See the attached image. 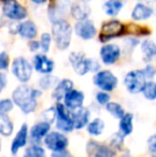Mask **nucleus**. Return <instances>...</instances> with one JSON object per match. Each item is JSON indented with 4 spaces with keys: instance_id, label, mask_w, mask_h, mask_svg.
Wrapping results in <instances>:
<instances>
[{
    "instance_id": "nucleus-1",
    "label": "nucleus",
    "mask_w": 156,
    "mask_h": 157,
    "mask_svg": "<svg viewBox=\"0 0 156 157\" xmlns=\"http://www.w3.org/2000/svg\"><path fill=\"white\" fill-rule=\"evenodd\" d=\"M42 95V91L38 89H33L28 85L18 86L15 88L12 93V99L14 104L19 107V109L24 113L28 114L33 112L38 106V97Z\"/></svg>"
},
{
    "instance_id": "nucleus-2",
    "label": "nucleus",
    "mask_w": 156,
    "mask_h": 157,
    "mask_svg": "<svg viewBox=\"0 0 156 157\" xmlns=\"http://www.w3.org/2000/svg\"><path fill=\"white\" fill-rule=\"evenodd\" d=\"M73 26L67 19L62 18L51 23V35L56 47L59 50H67L71 46L73 37Z\"/></svg>"
},
{
    "instance_id": "nucleus-3",
    "label": "nucleus",
    "mask_w": 156,
    "mask_h": 157,
    "mask_svg": "<svg viewBox=\"0 0 156 157\" xmlns=\"http://www.w3.org/2000/svg\"><path fill=\"white\" fill-rule=\"evenodd\" d=\"M127 35V24L122 23L116 17L109 18L103 21L101 25L100 31H98V40L100 42L108 43L112 40L124 37Z\"/></svg>"
},
{
    "instance_id": "nucleus-4",
    "label": "nucleus",
    "mask_w": 156,
    "mask_h": 157,
    "mask_svg": "<svg viewBox=\"0 0 156 157\" xmlns=\"http://www.w3.org/2000/svg\"><path fill=\"white\" fill-rule=\"evenodd\" d=\"M12 74L19 82L26 83L31 79L33 74V65L25 57H16L11 65Z\"/></svg>"
},
{
    "instance_id": "nucleus-5",
    "label": "nucleus",
    "mask_w": 156,
    "mask_h": 157,
    "mask_svg": "<svg viewBox=\"0 0 156 157\" xmlns=\"http://www.w3.org/2000/svg\"><path fill=\"white\" fill-rule=\"evenodd\" d=\"M148 79L144 76L142 68H136L127 72L123 79L126 90L131 94H138L142 91Z\"/></svg>"
},
{
    "instance_id": "nucleus-6",
    "label": "nucleus",
    "mask_w": 156,
    "mask_h": 157,
    "mask_svg": "<svg viewBox=\"0 0 156 157\" xmlns=\"http://www.w3.org/2000/svg\"><path fill=\"white\" fill-rule=\"evenodd\" d=\"M2 15L10 21H23L28 17V10L17 0H10L2 4Z\"/></svg>"
},
{
    "instance_id": "nucleus-7",
    "label": "nucleus",
    "mask_w": 156,
    "mask_h": 157,
    "mask_svg": "<svg viewBox=\"0 0 156 157\" xmlns=\"http://www.w3.org/2000/svg\"><path fill=\"white\" fill-rule=\"evenodd\" d=\"M100 60L104 65H113L121 59L123 55L122 46L117 43H104L100 48Z\"/></svg>"
},
{
    "instance_id": "nucleus-8",
    "label": "nucleus",
    "mask_w": 156,
    "mask_h": 157,
    "mask_svg": "<svg viewBox=\"0 0 156 157\" xmlns=\"http://www.w3.org/2000/svg\"><path fill=\"white\" fill-rule=\"evenodd\" d=\"M93 83L102 91L111 92L118 87V77L110 70H100L93 76Z\"/></svg>"
},
{
    "instance_id": "nucleus-9",
    "label": "nucleus",
    "mask_w": 156,
    "mask_h": 157,
    "mask_svg": "<svg viewBox=\"0 0 156 157\" xmlns=\"http://www.w3.org/2000/svg\"><path fill=\"white\" fill-rule=\"evenodd\" d=\"M154 15H156L154 6L144 1L136 2L131 11V19L135 23L148 21L153 18Z\"/></svg>"
},
{
    "instance_id": "nucleus-10",
    "label": "nucleus",
    "mask_w": 156,
    "mask_h": 157,
    "mask_svg": "<svg viewBox=\"0 0 156 157\" xmlns=\"http://www.w3.org/2000/svg\"><path fill=\"white\" fill-rule=\"evenodd\" d=\"M73 29L76 36L82 41H91L97 35L98 32L95 23L90 18L76 21L73 26Z\"/></svg>"
},
{
    "instance_id": "nucleus-11",
    "label": "nucleus",
    "mask_w": 156,
    "mask_h": 157,
    "mask_svg": "<svg viewBox=\"0 0 156 157\" xmlns=\"http://www.w3.org/2000/svg\"><path fill=\"white\" fill-rule=\"evenodd\" d=\"M71 4V0H56V1L51 2L48 6L47 10V16L50 23L65 18L67 13H70Z\"/></svg>"
},
{
    "instance_id": "nucleus-12",
    "label": "nucleus",
    "mask_w": 156,
    "mask_h": 157,
    "mask_svg": "<svg viewBox=\"0 0 156 157\" xmlns=\"http://www.w3.org/2000/svg\"><path fill=\"white\" fill-rule=\"evenodd\" d=\"M57 111V128L62 132H70L74 129V123L70 110L64 104L58 101L56 105Z\"/></svg>"
},
{
    "instance_id": "nucleus-13",
    "label": "nucleus",
    "mask_w": 156,
    "mask_h": 157,
    "mask_svg": "<svg viewBox=\"0 0 156 157\" xmlns=\"http://www.w3.org/2000/svg\"><path fill=\"white\" fill-rule=\"evenodd\" d=\"M44 143L48 150L52 152L64 151L69 145V139L58 132H50L44 138Z\"/></svg>"
},
{
    "instance_id": "nucleus-14",
    "label": "nucleus",
    "mask_w": 156,
    "mask_h": 157,
    "mask_svg": "<svg viewBox=\"0 0 156 157\" xmlns=\"http://www.w3.org/2000/svg\"><path fill=\"white\" fill-rule=\"evenodd\" d=\"M69 62L74 72L79 76H85L90 73L88 57H86L82 52H72L69 55Z\"/></svg>"
},
{
    "instance_id": "nucleus-15",
    "label": "nucleus",
    "mask_w": 156,
    "mask_h": 157,
    "mask_svg": "<svg viewBox=\"0 0 156 157\" xmlns=\"http://www.w3.org/2000/svg\"><path fill=\"white\" fill-rule=\"evenodd\" d=\"M33 70L40 74H51L55 70V61L47 56V54H36L32 59Z\"/></svg>"
},
{
    "instance_id": "nucleus-16",
    "label": "nucleus",
    "mask_w": 156,
    "mask_h": 157,
    "mask_svg": "<svg viewBox=\"0 0 156 157\" xmlns=\"http://www.w3.org/2000/svg\"><path fill=\"white\" fill-rule=\"evenodd\" d=\"M139 49L144 63H150L156 59V42L150 37H144L140 41Z\"/></svg>"
},
{
    "instance_id": "nucleus-17",
    "label": "nucleus",
    "mask_w": 156,
    "mask_h": 157,
    "mask_svg": "<svg viewBox=\"0 0 156 157\" xmlns=\"http://www.w3.org/2000/svg\"><path fill=\"white\" fill-rule=\"evenodd\" d=\"M70 15L75 21H83L87 19L91 15V8L89 3H86L80 0L72 2L71 8H70Z\"/></svg>"
},
{
    "instance_id": "nucleus-18",
    "label": "nucleus",
    "mask_w": 156,
    "mask_h": 157,
    "mask_svg": "<svg viewBox=\"0 0 156 157\" xmlns=\"http://www.w3.org/2000/svg\"><path fill=\"white\" fill-rule=\"evenodd\" d=\"M83 101H85V94L79 90L75 89H72L71 91L67 92L63 98V104L70 111H74L78 108L82 107Z\"/></svg>"
},
{
    "instance_id": "nucleus-19",
    "label": "nucleus",
    "mask_w": 156,
    "mask_h": 157,
    "mask_svg": "<svg viewBox=\"0 0 156 157\" xmlns=\"http://www.w3.org/2000/svg\"><path fill=\"white\" fill-rule=\"evenodd\" d=\"M18 35L24 40H34L39 35V28L36 21H31V19H25V21H21L19 24V30Z\"/></svg>"
},
{
    "instance_id": "nucleus-20",
    "label": "nucleus",
    "mask_w": 156,
    "mask_h": 157,
    "mask_svg": "<svg viewBox=\"0 0 156 157\" xmlns=\"http://www.w3.org/2000/svg\"><path fill=\"white\" fill-rule=\"evenodd\" d=\"M74 87V82L71 80V79H61V80L58 81L56 86L54 88V91L51 93V97L57 101H60L61 99L64 98L65 94L69 91H71Z\"/></svg>"
},
{
    "instance_id": "nucleus-21",
    "label": "nucleus",
    "mask_w": 156,
    "mask_h": 157,
    "mask_svg": "<svg viewBox=\"0 0 156 157\" xmlns=\"http://www.w3.org/2000/svg\"><path fill=\"white\" fill-rule=\"evenodd\" d=\"M72 120L74 123V128L76 129H81L86 125H88L90 119V111L88 110V108L80 107L78 109L74 110L71 113Z\"/></svg>"
},
{
    "instance_id": "nucleus-22",
    "label": "nucleus",
    "mask_w": 156,
    "mask_h": 157,
    "mask_svg": "<svg viewBox=\"0 0 156 157\" xmlns=\"http://www.w3.org/2000/svg\"><path fill=\"white\" fill-rule=\"evenodd\" d=\"M28 139V126L27 124H23L21 127L19 128L18 132L16 134V136L14 137L12 141V144H11V152L12 154H16L18 152V150L21 147H24L27 143Z\"/></svg>"
},
{
    "instance_id": "nucleus-23",
    "label": "nucleus",
    "mask_w": 156,
    "mask_h": 157,
    "mask_svg": "<svg viewBox=\"0 0 156 157\" xmlns=\"http://www.w3.org/2000/svg\"><path fill=\"white\" fill-rule=\"evenodd\" d=\"M124 8V0H106L103 4V11L108 17H117Z\"/></svg>"
},
{
    "instance_id": "nucleus-24",
    "label": "nucleus",
    "mask_w": 156,
    "mask_h": 157,
    "mask_svg": "<svg viewBox=\"0 0 156 157\" xmlns=\"http://www.w3.org/2000/svg\"><path fill=\"white\" fill-rule=\"evenodd\" d=\"M49 130L50 123L46 122V121H42V122H39L32 126L30 129V136L33 140H41L42 138H45V136L49 132Z\"/></svg>"
},
{
    "instance_id": "nucleus-25",
    "label": "nucleus",
    "mask_w": 156,
    "mask_h": 157,
    "mask_svg": "<svg viewBox=\"0 0 156 157\" xmlns=\"http://www.w3.org/2000/svg\"><path fill=\"white\" fill-rule=\"evenodd\" d=\"M14 126L13 122L6 113H2L0 112V135L2 136L9 137L12 135Z\"/></svg>"
},
{
    "instance_id": "nucleus-26",
    "label": "nucleus",
    "mask_w": 156,
    "mask_h": 157,
    "mask_svg": "<svg viewBox=\"0 0 156 157\" xmlns=\"http://www.w3.org/2000/svg\"><path fill=\"white\" fill-rule=\"evenodd\" d=\"M133 114L125 113L122 118L120 119V130L123 136H128L133 132Z\"/></svg>"
},
{
    "instance_id": "nucleus-27",
    "label": "nucleus",
    "mask_w": 156,
    "mask_h": 157,
    "mask_svg": "<svg viewBox=\"0 0 156 157\" xmlns=\"http://www.w3.org/2000/svg\"><path fill=\"white\" fill-rule=\"evenodd\" d=\"M58 78L51 74H44L39 79V87L41 90H49L58 83Z\"/></svg>"
},
{
    "instance_id": "nucleus-28",
    "label": "nucleus",
    "mask_w": 156,
    "mask_h": 157,
    "mask_svg": "<svg viewBox=\"0 0 156 157\" xmlns=\"http://www.w3.org/2000/svg\"><path fill=\"white\" fill-rule=\"evenodd\" d=\"M105 128V122L100 118H95L88 124V132L92 136H100Z\"/></svg>"
},
{
    "instance_id": "nucleus-29",
    "label": "nucleus",
    "mask_w": 156,
    "mask_h": 157,
    "mask_svg": "<svg viewBox=\"0 0 156 157\" xmlns=\"http://www.w3.org/2000/svg\"><path fill=\"white\" fill-rule=\"evenodd\" d=\"M141 93L143 96L149 101H155L156 99V81L152 80H146V85H144L143 89H142Z\"/></svg>"
},
{
    "instance_id": "nucleus-30",
    "label": "nucleus",
    "mask_w": 156,
    "mask_h": 157,
    "mask_svg": "<svg viewBox=\"0 0 156 157\" xmlns=\"http://www.w3.org/2000/svg\"><path fill=\"white\" fill-rule=\"evenodd\" d=\"M106 110L116 119H121L125 114L124 108L119 103H116V101H109L106 105Z\"/></svg>"
},
{
    "instance_id": "nucleus-31",
    "label": "nucleus",
    "mask_w": 156,
    "mask_h": 157,
    "mask_svg": "<svg viewBox=\"0 0 156 157\" xmlns=\"http://www.w3.org/2000/svg\"><path fill=\"white\" fill-rule=\"evenodd\" d=\"M40 45H41V52L44 54L49 52L52 44V35L49 32H43L40 35Z\"/></svg>"
},
{
    "instance_id": "nucleus-32",
    "label": "nucleus",
    "mask_w": 156,
    "mask_h": 157,
    "mask_svg": "<svg viewBox=\"0 0 156 157\" xmlns=\"http://www.w3.org/2000/svg\"><path fill=\"white\" fill-rule=\"evenodd\" d=\"M24 157H46L45 151L40 145H31L27 147L24 153Z\"/></svg>"
},
{
    "instance_id": "nucleus-33",
    "label": "nucleus",
    "mask_w": 156,
    "mask_h": 157,
    "mask_svg": "<svg viewBox=\"0 0 156 157\" xmlns=\"http://www.w3.org/2000/svg\"><path fill=\"white\" fill-rule=\"evenodd\" d=\"M144 73V76L148 80H152V79L155 78L156 76V66L153 64L152 62L150 63H146V65L142 68Z\"/></svg>"
},
{
    "instance_id": "nucleus-34",
    "label": "nucleus",
    "mask_w": 156,
    "mask_h": 157,
    "mask_svg": "<svg viewBox=\"0 0 156 157\" xmlns=\"http://www.w3.org/2000/svg\"><path fill=\"white\" fill-rule=\"evenodd\" d=\"M14 107V101L10 98H2L0 99V112L8 113Z\"/></svg>"
},
{
    "instance_id": "nucleus-35",
    "label": "nucleus",
    "mask_w": 156,
    "mask_h": 157,
    "mask_svg": "<svg viewBox=\"0 0 156 157\" xmlns=\"http://www.w3.org/2000/svg\"><path fill=\"white\" fill-rule=\"evenodd\" d=\"M10 65V55L8 52H0V71H6Z\"/></svg>"
},
{
    "instance_id": "nucleus-36",
    "label": "nucleus",
    "mask_w": 156,
    "mask_h": 157,
    "mask_svg": "<svg viewBox=\"0 0 156 157\" xmlns=\"http://www.w3.org/2000/svg\"><path fill=\"white\" fill-rule=\"evenodd\" d=\"M42 116L44 117V121H46V122L51 124V122H54L55 119H57L56 108H48V109H46L45 111L42 113Z\"/></svg>"
},
{
    "instance_id": "nucleus-37",
    "label": "nucleus",
    "mask_w": 156,
    "mask_h": 157,
    "mask_svg": "<svg viewBox=\"0 0 156 157\" xmlns=\"http://www.w3.org/2000/svg\"><path fill=\"white\" fill-rule=\"evenodd\" d=\"M94 157H115L113 152H111L110 149H108L105 145H100L98 150L95 152Z\"/></svg>"
},
{
    "instance_id": "nucleus-38",
    "label": "nucleus",
    "mask_w": 156,
    "mask_h": 157,
    "mask_svg": "<svg viewBox=\"0 0 156 157\" xmlns=\"http://www.w3.org/2000/svg\"><path fill=\"white\" fill-rule=\"evenodd\" d=\"M96 101H97L100 105H107V104L110 101V95H109L108 92L106 91H102L101 90L100 92L96 93Z\"/></svg>"
},
{
    "instance_id": "nucleus-39",
    "label": "nucleus",
    "mask_w": 156,
    "mask_h": 157,
    "mask_svg": "<svg viewBox=\"0 0 156 157\" xmlns=\"http://www.w3.org/2000/svg\"><path fill=\"white\" fill-rule=\"evenodd\" d=\"M88 64H89V70L90 73H94L95 74L96 72L101 70V63L98 60L94 58H88Z\"/></svg>"
},
{
    "instance_id": "nucleus-40",
    "label": "nucleus",
    "mask_w": 156,
    "mask_h": 157,
    "mask_svg": "<svg viewBox=\"0 0 156 157\" xmlns=\"http://www.w3.org/2000/svg\"><path fill=\"white\" fill-rule=\"evenodd\" d=\"M27 46H28V49H29L31 52H34V54H36V52H39V50H41V45H40V41H38L36 39L30 40V41H28Z\"/></svg>"
},
{
    "instance_id": "nucleus-41",
    "label": "nucleus",
    "mask_w": 156,
    "mask_h": 157,
    "mask_svg": "<svg viewBox=\"0 0 156 157\" xmlns=\"http://www.w3.org/2000/svg\"><path fill=\"white\" fill-rule=\"evenodd\" d=\"M148 147L149 151L153 154H156V135H153L148 140Z\"/></svg>"
},
{
    "instance_id": "nucleus-42",
    "label": "nucleus",
    "mask_w": 156,
    "mask_h": 157,
    "mask_svg": "<svg viewBox=\"0 0 156 157\" xmlns=\"http://www.w3.org/2000/svg\"><path fill=\"white\" fill-rule=\"evenodd\" d=\"M122 143H123V136H121V135H119V134H116L115 136H113L112 140H111V144L115 147H117V149H120Z\"/></svg>"
},
{
    "instance_id": "nucleus-43",
    "label": "nucleus",
    "mask_w": 156,
    "mask_h": 157,
    "mask_svg": "<svg viewBox=\"0 0 156 157\" xmlns=\"http://www.w3.org/2000/svg\"><path fill=\"white\" fill-rule=\"evenodd\" d=\"M8 85V77L2 71H0V93L3 91V89Z\"/></svg>"
},
{
    "instance_id": "nucleus-44",
    "label": "nucleus",
    "mask_w": 156,
    "mask_h": 157,
    "mask_svg": "<svg viewBox=\"0 0 156 157\" xmlns=\"http://www.w3.org/2000/svg\"><path fill=\"white\" fill-rule=\"evenodd\" d=\"M50 157H73L71 153H69L67 151H60V152H52Z\"/></svg>"
},
{
    "instance_id": "nucleus-45",
    "label": "nucleus",
    "mask_w": 156,
    "mask_h": 157,
    "mask_svg": "<svg viewBox=\"0 0 156 157\" xmlns=\"http://www.w3.org/2000/svg\"><path fill=\"white\" fill-rule=\"evenodd\" d=\"M47 1L48 0H30V2L36 4V6H43V4H45Z\"/></svg>"
},
{
    "instance_id": "nucleus-46",
    "label": "nucleus",
    "mask_w": 156,
    "mask_h": 157,
    "mask_svg": "<svg viewBox=\"0 0 156 157\" xmlns=\"http://www.w3.org/2000/svg\"><path fill=\"white\" fill-rule=\"evenodd\" d=\"M80 1L86 2V3H90V2H91V0H80Z\"/></svg>"
},
{
    "instance_id": "nucleus-47",
    "label": "nucleus",
    "mask_w": 156,
    "mask_h": 157,
    "mask_svg": "<svg viewBox=\"0 0 156 157\" xmlns=\"http://www.w3.org/2000/svg\"><path fill=\"white\" fill-rule=\"evenodd\" d=\"M8 1H10V0H0V2H2V3H6Z\"/></svg>"
},
{
    "instance_id": "nucleus-48",
    "label": "nucleus",
    "mask_w": 156,
    "mask_h": 157,
    "mask_svg": "<svg viewBox=\"0 0 156 157\" xmlns=\"http://www.w3.org/2000/svg\"><path fill=\"white\" fill-rule=\"evenodd\" d=\"M133 1H136V2H138V1H146V0H133Z\"/></svg>"
},
{
    "instance_id": "nucleus-49",
    "label": "nucleus",
    "mask_w": 156,
    "mask_h": 157,
    "mask_svg": "<svg viewBox=\"0 0 156 157\" xmlns=\"http://www.w3.org/2000/svg\"><path fill=\"white\" fill-rule=\"evenodd\" d=\"M0 151H1V140H0Z\"/></svg>"
},
{
    "instance_id": "nucleus-50",
    "label": "nucleus",
    "mask_w": 156,
    "mask_h": 157,
    "mask_svg": "<svg viewBox=\"0 0 156 157\" xmlns=\"http://www.w3.org/2000/svg\"><path fill=\"white\" fill-rule=\"evenodd\" d=\"M123 157H131V156H129V155H127V154H126V155H124Z\"/></svg>"
},
{
    "instance_id": "nucleus-51",
    "label": "nucleus",
    "mask_w": 156,
    "mask_h": 157,
    "mask_svg": "<svg viewBox=\"0 0 156 157\" xmlns=\"http://www.w3.org/2000/svg\"><path fill=\"white\" fill-rule=\"evenodd\" d=\"M153 2H154V3H156V0H153Z\"/></svg>"
},
{
    "instance_id": "nucleus-52",
    "label": "nucleus",
    "mask_w": 156,
    "mask_h": 157,
    "mask_svg": "<svg viewBox=\"0 0 156 157\" xmlns=\"http://www.w3.org/2000/svg\"><path fill=\"white\" fill-rule=\"evenodd\" d=\"M104 1H106V0H104Z\"/></svg>"
}]
</instances>
